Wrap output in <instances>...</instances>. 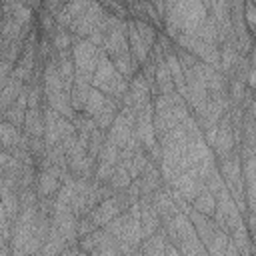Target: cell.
Listing matches in <instances>:
<instances>
[{
	"label": "cell",
	"instance_id": "cell-1",
	"mask_svg": "<svg viewBox=\"0 0 256 256\" xmlns=\"http://www.w3.org/2000/svg\"><path fill=\"white\" fill-rule=\"evenodd\" d=\"M206 6L200 0L164 2L162 34H166L170 40H174L178 34H192L206 20Z\"/></svg>",
	"mask_w": 256,
	"mask_h": 256
},
{
	"label": "cell",
	"instance_id": "cell-2",
	"mask_svg": "<svg viewBox=\"0 0 256 256\" xmlns=\"http://www.w3.org/2000/svg\"><path fill=\"white\" fill-rule=\"evenodd\" d=\"M92 88L100 90L104 96L108 98H114V100H122L124 94L128 92V80L120 76V72L114 68L112 60L102 54L100 56V62L96 66V72L92 76Z\"/></svg>",
	"mask_w": 256,
	"mask_h": 256
},
{
	"label": "cell",
	"instance_id": "cell-3",
	"mask_svg": "<svg viewBox=\"0 0 256 256\" xmlns=\"http://www.w3.org/2000/svg\"><path fill=\"white\" fill-rule=\"evenodd\" d=\"M70 52H72L74 72L80 74V76H84V78H90V80H92V76H94V72H96V66H98V62H100V56L104 54L102 48L94 46V44H92L90 40H86V38H74Z\"/></svg>",
	"mask_w": 256,
	"mask_h": 256
},
{
	"label": "cell",
	"instance_id": "cell-4",
	"mask_svg": "<svg viewBox=\"0 0 256 256\" xmlns=\"http://www.w3.org/2000/svg\"><path fill=\"white\" fill-rule=\"evenodd\" d=\"M130 206L128 198L124 196V192H116L112 198H106L102 200L98 206H94L90 212H88V218L90 222L96 226V228H104L108 222H112L118 214L126 212Z\"/></svg>",
	"mask_w": 256,
	"mask_h": 256
},
{
	"label": "cell",
	"instance_id": "cell-5",
	"mask_svg": "<svg viewBox=\"0 0 256 256\" xmlns=\"http://www.w3.org/2000/svg\"><path fill=\"white\" fill-rule=\"evenodd\" d=\"M70 134H76V128L72 124V120L56 114L52 108L44 106V142L46 146H54V144H60L66 136Z\"/></svg>",
	"mask_w": 256,
	"mask_h": 256
},
{
	"label": "cell",
	"instance_id": "cell-6",
	"mask_svg": "<svg viewBox=\"0 0 256 256\" xmlns=\"http://www.w3.org/2000/svg\"><path fill=\"white\" fill-rule=\"evenodd\" d=\"M134 122H136L134 110L122 106L120 112H118V116L114 118L112 126L106 130V140L112 142V144H116L118 150H122L128 144V140H130V136L134 132Z\"/></svg>",
	"mask_w": 256,
	"mask_h": 256
},
{
	"label": "cell",
	"instance_id": "cell-7",
	"mask_svg": "<svg viewBox=\"0 0 256 256\" xmlns=\"http://www.w3.org/2000/svg\"><path fill=\"white\" fill-rule=\"evenodd\" d=\"M104 14H106V10L102 8L100 2H88L86 10H84L80 16H76V18L72 20V24L68 26L70 36H72V38H88L90 32H92V30L98 26V22L104 18Z\"/></svg>",
	"mask_w": 256,
	"mask_h": 256
},
{
	"label": "cell",
	"instance_id": "cell-8",
	"mask_svg": "<svg viewBox=\"0 0 256 256\" xmlns=\"http://www.w3.org/2000/svg\"><path fill=\"white\" fill-rule=\"evenodd\" d=\"M152 102V94H150V84L148 80L140 74H134L130 80H128V92L124 94V98L120 100V106H126V108H132L134 112L142 110L144 106H148Z\"/></svg>",
	"mask_w": 256,
	"mask_h": 256
},
{
	"label": "cell",
	"instance_id": "cell-9",
	"mask_svg": "<svg viewBox=\"0 0 256 256\" xmlns=\"http://www.w3.org/2000/svg\"><path fill=\"white\" fill-rule=\"evenodd\" d=\"M212 154L216 160H224L228 158L234 148H236V142H234V132H232V126H230V118H228V110L224 112V116L220 118L218 126H216V134H214V140H212Z\"/></svg>",
	"mask_w": 256,
	"mask_h": 256
},
{
	"label": "cell",
	"instance_id": "cell-10",
	"mask_svg": "<svg viewBox=\"0 0 256 256\" xmlns=\"http://www.w3.org/2000/svg\"><path fill=\"white\" fill-rule=\"evenodd\" d=\"M150 204H152L154 212L158 214L160 224L166 222V220H170L172 216H176V214L180 212V208L176 206V200H174V196H172L170 186H162V188H158L154 194H150Z\"/></svg>",
	"mask_w": 256,
	"mask_h": 256
},
{
	"label": "cell",
	"instance_id": "cell-11",
	"mask_svg": "<svg viewBox=\"0 0 256 256\" xmlns=\"http://www.w3.org/2000/svg\"><path fill=\"white\" fill-rule=\"evenodd\" d=\"M138 206H140V228H142L144 238H148L160 230V218L150 204V196H140Z\"/></svg>",
	"mask_w": 256,
	"mask_h": 256
},
{
	"label": "cell",
	"instance_id": "cell-12",
	"mask_svg": "<svg viewBox=\"0 0 256 256\" xmlns=\"http://www.w3.org/2000/svg\"><path fill=\"white\" fill-rule=\"evenodd\" d=\"M186 216H188V220L192 222V226H194V232H196V236H198V240L206 246L212 238H214V234L218 232V226L214 224V220L212 218H208V216H202V214H198V212H194L192 208L186 212Z\"/></svg>",
	"mask_w": 256,
	"mask_h": 256
},
{
	"label": "cell",
	"instance_id": "cell-13",
	"mask_svg": "<svg viewBox=\"0 0 256 256\" xmlns=\"http://www.w3.org/2000/svg\"><path fill=\"white\" fill-rule=\"evenodd\" d=\"M136 184H138V188H140V196H150V194H154L158 188H162L164 182H162L158 164L148 162L146 170L136 178Z\"/></svg>",
	"mask_w": 256,
	"mask_h": 256
},
{
	"label": "cell",
	"instance_id": "cell-14",
	"mask_svg": "<svg viewBox=\"0 0 256 256\" xmlns=\"http://www.w3.org/2000/svg\"><path fill=\"white\" fill-rule=\"evenodd\" d=\"M60 188V178L50 170V168H42L36 170V182H34V190L38 194V198H48V196H56Z\"/></svg>",
	"mask_w": 256,
	"mask_h": 256
},
{
	"label": "cell",
	"instance_id": "cell-15",
	"mask_svg": "<svg viewBox=\"0 0 256 256\" xmlns=\"http://www.w3.org/2000/svg\"><path fill=\"white\" fill-rule=\"evenodd\" d=\"M90 88H92V80L74 72V82H72V88H70V106H72V110L76 114L84 110V104H86Z\"/></svg>",
	"mask_w": 256,
	"mask_h": 256
},
{
	"label": "cell",
	"instance_id": "cell-16",
	"mask_svg": "<svg viewBox=\"0 0 256 256\" xmlns=\"http://www.w3.org/2000/svg\"><path fill=\"white\" fill-rule=\"evenodd\" d=\"M22 134L28 138L44 136V108H28L22 122Z\"/></svg>",
	"mask_w": 256,
	"mask_h": 256
},
{
	"label": "cell",
	"instance_id": "cell-17",
	"mask_svg": "<svg viewBox=\"0 0 256 256\" xmlns=\"http://www.w3.org/2000/svg\"><path fill=\"white\" fill-rule=\"evenodd\" d=\"M126 38H128V48H130V54L134 56V60L138 62V66H142V64L148 60L150 50L146 48V44L142 42L140 34L136 32L132 18H128V20H126Z\"/></svg>",
	"mask_w": 256,
	"mask_h": 256
},
{
	"label": "cell",
	"instance_id": "cell-18",
	"mask_svg": "<svg viewBox=\"0 0 256 256\" xmlns=\"http://www.w3.org/2000/svg\"><path fill=\"white\" fill-rule=\"evenodd\" d=\"M86 6H88V2H86V0H78V2L62 4V8L54 14V22H56V26L66 28V30H68V26L72 24V20H74L76 16H80V14L86 10Z\"/></svg>",
	"mask_w": 256,
	"mask_h": 256
},
{
	"label": "cell",
	"instance_id": "cell-19",
	"mask_svg": "<svg viewBox=\"0 0 256 256\" xmlns=\"http://www.w3.org/2000/svg\"><path fill=\"white\" fill-rule=\"evenodd\" d=\"M120 102L118 100H114V98H108L106 96V100H104V106L100 108V112L92 118L94 120V124H96V128H100V130H108L110 126H112V122H114V118L118 116V112H120Z\"/></svg>",
	"mask_w": 256,
	"mask_h": 256
},
{
	"label": "cell",
	"instance_id": "cell-20",
	"mask_svg": "<svg viewBox=\"0 0 256 256\" xmlns=\"http://www.w3.org/2000/svg\"><path fill=\"white\" fill-rule=\"evenodd\" d=\"M218 54H220V72L224 76H228L232 72V68L238 64V60L242 58L240 52H238V48H236V44H234V40L220 44L218 46Z\"/></svg>",
	"mask_w": 256,
	"mask_h": 256
},
{
	"label": "cell",
	"instance_id": "cell-21",
	"mask_svg": "<svg viewBox=\"0 0 256 256\" xmlns=\"http://www.w3.org/2000/svg\"><path fill=\"white\" fill-rule=\"evenodd\" d=\"M26 140V136L22 134V128H16L4 120H0V148L2 150H12L16 146H20Z\"/></svg>",
	"mask_w": 256,
	"mask_h": 256
},
{
	"label": "cell",
	"instance_id": "cell-22",
	"mask_svg": "<svg viewBox=\"0 0 256 256\" xmlns=\"http://www.w3.org/2000/svg\"><path fill=\"white\" fill-rule=\"evenodd\" d=\"M166 244H168V242H166L164 232L158 230V232H154L152 236H148V238L142 240L138 252H140L142 256H164V252H166Z\"/></svg>",
	"mask_w": 256,
	"mask_h": 256
},
{
	"label": "cell",
	"instance_id": "cell-23",
	"mask_svg": "<svg viewBox=\"0 0 256 256\" xmlns=\"http://www.w3.org/2000/svg\"><path fill=\"white\" fill-rule=\"evenodd\" d=\"M26 110H28V104H26V88H24V90L20 92L18 100L6 110V114H4V122L12 124V126H16V128H22Z\"/></svg>",
	"mask_w": 256,
	"mask_h": 256
},
{
	"label": "cell",
	"instance_id": "cell-24",
	"mask_svg": "<svg viewBox=\"0 0 256 256\" xmlns=\"http://www.w3.org/2000/svg\"><path fill=\"white\" fill-rule=\"evenodd\" d=\"M190 208H192L194 212L202 214V216L212 218L214 208H216V196L204 188V190H202V192H198V194H196V198L190 202Z\"/></svg>",
	"mask_w": 256,
	"mask_h": 256
},
{
	"label": "cell",
	"instance_id": "cell-25",
	"mask_svg": "<svg viewBox=\"0 0 256 256\" xmlns=\"http://www.w3.org/2000/svg\"><path fill=\"white\" fill-rule=\"evenodd\" d=\"M112 64H114V68L120 72V76L126 78V80H130V78H132L134 74H138V70H140L138 62L134 60V56H132L130 52H124V54L112 58Z\"/></svg>",
	"mask_w": 256,
	"mask_h": 256
},
{
	"label": "cell",
	"instance_id": "cell-26",
	"mask_svg": "<svg viewBox=\"0 0 256 256\" xmlns=\"http://www.w3.org/2000/svg\"><path fill=\"white\" fill-rule=\"evenodd\" d=\"M72 124H74V128H76V136H78V142H80L82 146H86V144H88V138H90V132L96 128L94 120H92L90 116H86L84 112H78V114L74 116Z\"/></svg>",
	"mask_w": 256,
	"mask_h": 256
},
{
	"label": "cell",
	"instance_id": "cell-27",
	"mask_svg": "<svg viewBox=\"0 0 256 256\" xmlns=\"http://www.w3.org/2000/svg\"><path fill=\"white\" fill-rule=\"evenodd\" d=\"M64 248H68L64 236H62L54 226H50V234H48V238H46V242H44V246H42L40 252H42L44 256H58Z\"/></svg>",
	"mask_w": 256,
	"mask_h": 256
},
{
	"label": "cell",
	"instance_id": "cell-28",
	"mask_svg": "<svg viewBox=\"0 0 256 256\" xmlns=\"http://www.w3.org/2000/svg\"><path fill=\"white\" fill-rule=\"evenodd\" d=\"M102 238H104V230H102V228H96L94 232H90V234H86V236H80L78 242H76V246H78L80 252L92 254V252L98 248V244L102 242Z\"/></svg>",
	"mask_w": 256,
	"mask_h": 256
},
{
	"label": "cell",
	"instance_id": "cell-29",
	"mask_svg": "<svg viewBox=\"0 0 256 256\" xmlns=\"http://www.w3.org/2000/svg\"><path fill=\"white\" fill-rule=\"evenodd\" d=\"M72 42H74V38L70 36V32H68L66 28L56 26V30L50 34V44H52V50H54V52L70 50V48H72Z\"/></svg>",
	"mask_w": 256,
	"mask_h": 256
},
{
	"label": "cell",
	"instance_id": "cell-30",
	"mask_svg": "<svg viewBox=\"0 0 256 256\" xmlns=\"http://www.w3.org/2000/svg\"><path fill=\"white\" fill-rule=\"evenodd\" d=\"M230 242V236L222 230H218L214 234V238L206 244V256H224L226 254V246Z\"/></svg>",
	"mask_w": 256,
	"mask_h": 256
},
{
	"label": "cell",
	"instance_id": "cell-31",
	"mask_svg": "<svg viewBox=\"0 0 256 256\" xmlns=\"http://www.w3.org/2000/svg\"><path fill=\"white\" fill-rule=\"evenodd\" d=\"M104 100H106V96L100 92V90H96V88H90V92H88V98H86V104H84V114L86 116H90V118H94L98 112H100V108L104 106Z\"/></svg>",
	"mask_w": 256,
	"mask_h": 256
},
{
	"label": "cell",
	"instance_id": "cell-32",
	"mask_svg": "<svg viewBox=\"0 0 256 256\" xmlns=\"http://www.w3.org/2000/svg\"><path fill=\"white\" fill-rule=\"evenodd\" d=\"M130 184H132V178H130L128 170H126L124 166L116 164V168H114V174H112V178L108 180V186H110L114 192H122V190H126Z\"/></svg>",
	"mask_w": 256,
	"mask_h": 256
},
{
	"label": "cell",
	"instance_id": "cell-33",
	"mask_svg": "<svg viewBox=\"0 0 256 256\" xmlns=\"http://www.w3.org/2000/svg\"><path fill=\"white\" fill-rule=\"evenodd\" d=\"M148 162H150V160H148V156H146L144 148H138V150L134 152L132 160H130V166H128V174H130V178H132V180H136V178L146 170Z\"/></svg>",
	"mask_w": 256,
	"mask_h": 256
},
{
	"label": "cell",
	"instance_id": "cell-34",
	"mask_svg": "<svg viewBox=\"0 0 256 256\" xmlns=\"http://www.w3.org/2000/svg\"><path fill=\"white\" fill-rule=\"evenodd\" d=\"M104 142H106V132L100 130V128H94L90 132V138H88V144H86V152H88V156L92 160L98 158V152H100V148H102Z\"/></svg>",
	"mask_w": 256,
	"mask_h": 256
},
{
	"label": "cell",
	"instance_id": "cell-35",
	"mask_svg": "<svg viewBox=\"0 0 256 256\" xmlns=\"http://www.w3.org/2000/svg\"><path fill=\"white\" fill-rule=\"evenodd\" d=\"M176 248H178L180 256H206V246H204L198 238H192V240L180 242Z\"/></svg>",
	"mask_w": 256,
	"mask_h": 256
},
{
	"label": "cell",
	"instance_id": "cell-36",
	"mask_svg": "<svg viewBox=\"0 0 256 256\" xmlns=\"http://www.w3.org/2000/svg\"><path fill=\"white\" fill-rule=\"evenodd\" d=\"M90 256H122V254H120V250H118V246H116L114 238H112V236H108V234L104 232L102 242L98 244V248H96Z\"/></svg>",
	"mask_w": 256,
	"mask_h": 256
},
{
	"label": "cell",
	"instance_id": "cell-37",
	"mask_svg": "<svg viewBox=\"0 0 256 256\" xmlns=\"http://www.w3.org/2000/svg\"><path fill=\"white\" fill-rule=\"evenodd\" d=\"M118 146L116 144H112V142H104L102 144V148H100V152H98V158H96V162H106V164H112V166H116L118 164Z\"/></svg>",
	"mask_w": 256,
	"mask_h": 256
},
{
	"label": "cell",
	"instance_id": "cell-38",
	"mask_svg": "<svg viewBox=\"0 0 256 256\" xmlns=\"http://www.w3.org/2000/svg\"><path fill=\"white\" fill-rule=\"evenodd\" d=\"M26 148H28V152H30V156H32V160L38 164L44 156H46V142H44V138H28V144H26Z\"/></svg>",
	"mask_w": 256,
	"mask_h": 256
},
{
	"label": "cell",
	"instance_id": "cell-39",
	"mask_svg": "<svg viewBox=\"0 0 256 256\" xmlns=\"http://www.w3.org/2000/svg\"><path fill=\"white\" fill-rule=\"evenodd\" d=\"M242 16H244V24H246L248 32L252 34L256 28V4L254 2H242Z\"/></svg>",
	"mask_w": 256,
	"mask_h": 256
},
{
	"label": "cell",
	"instance_id": "cell-40",
	"mask_svg": "<svg viewBox=\"0 0 256 256\" xmlns=\"http://www.w3.org/2000/svg\"><path fill=\"white\" fill-rule=\"evenodd\" d=\"M94 230H96V226L90 222L88 216H82V218L76 220V232H78V238H80V236H86V234H90V232H94Z\"/></svg>",
	"mask_w": 256,
	"mask_h": 256
},
{
	"label": "cell",
	"instance_id": "cell-41",
	"mask_svg": "<svg viewBox=\"0 0 256 256\" xmlns=\"http://www.w3.org/2000/svg\"><path fill=\"white\" fill-rule=\"evenodd\" d=\"M80 254V250H78V246H68V248H64L58 256H78Z\"/></svg>",
	"mask_w": 256,
	"mask_h": 256
},
{
	"label": "cell",
	"instance_id": "cell-42",
	"mask_svg": "<svg viewBox=\"0 0 256 256\" xmlns=\"http://www.w3.org/2000/svg\"><path fill=\"white\" fill-rule=\"evenodd\" d=\"M0 256H12V254H10V246L2 248V250H0Z\"/></svg>",
	"mask_w": 256,
	"mask_h": 256
},
{
	"label": "cell",
	"instance_id": "cell-43",
	"mask_svg": "<svg viewBox=\"0 0 256 256\" xmlns=\"http://www.w3.org/2000/svg\"><path fill=\"white\" fill-rule=\"evenodd\" d=\"M2 18H4V12H2V6H0V36H2Z\"/></svg>",
	"mask_w": 256,
	"mask_h": 256
},
{
	"label": "cell",
	"instance_id": "cell-44",
	"mask_svg": "<svg viewBox=\"0 0 256 256\" xmlns=\"http://www.w3.org/2000/svg\"><path fill=\"white\" fill-rule=\"evenodd\" d=\"M132 256H142V254H140V252H134V254H132Z\"/></svg>",
	"mask_w": 256,
	"mask_h": 256
},
{
	"label": "cell",
	"instance_id": "cell-45",
	"mask_svg": "<svg viewBox=\"0 0 256 256\" xmlns=\"http://www.w3.org/2000/svg\"><path fill=\"white\" fill-rule=\"evenodd\" d=\"M78 256H90V254H84V252H80V254H78Z\"/></svg>",
	"mask_w": 256,
	"mask_h": 256
},
{
	"label": "cell",
	"instance_id": "cell-46",
	"mask_svg": "<svg viewBox=\"0 0 256 256\" xmlns=\"http://www.w3.org/2000/svg\"><path fill=\"white\" fill-rule=\"evenodd\" d=\"M38 256H44V254H42V252H40V254H38Z\"/></svg>",
	"mask_w": 256,
	"mask_h": 256
}]
</instances>
